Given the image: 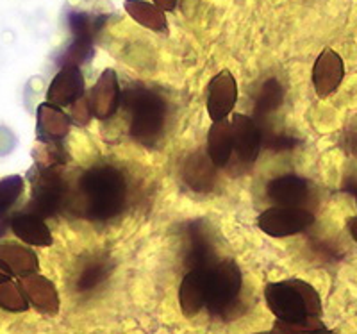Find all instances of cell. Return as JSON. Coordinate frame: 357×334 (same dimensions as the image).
I'll use <instances>...</instances> for the list:
<instances>
[{"label":"cell","instance_id":"obj_1","mask_svg":"<svg viewBox=\"0 0 357 334\" xmlns=\"http://www.w3.org/2000/svg\"><path fill=\"white\" fill-rule=\"evenodd\" d=\"M126 193V179L116 168L93 167L81 177L77 197L86 216L109 220L122 211Z\"/></svg>","mask_w":357,"mask_h":334},{"label":"cell","instance_id":"obj_2","mask_svg":"<svg viewBox=\"0 0 357 334\" xmlns=\"http://www.w3.org/2000/svg\"><path fill=\"white\" fill-rule=\"evenodd\" d=\"M264 301L268 310L275 314V320L282 322H301L324 313L320 294L302 279L268 282L264 286Z\"/></svg>","mask_w":357,"mask_h":334},{"label":"cell","instance_id":"obj_3","mask_svg":"<svg viewBox=\"0 0 357 334\" xmlns=\"http://www.w3.org/2000/svg\"><path fill=\"white\" fill-rule=\"evenodd\" d=\"M122 106L130 113V136L143 145H154L165 130V100L154 91L132 88L122 93Z\"/></svg>","mask_w":357,"mask_h":334},{"label":"cell","instance_id":"obj_4","mask_svg":"<svg viewBox=\"0 0 357 334\" xmlns=\"http://www.w3.org/2000/svg\"><path fill=\"white\" fill-rule=\"evenodd\" d=\"M240 266L232 259L216 261L209 268V288H207L206 308L211 314H225L236 306L241 294Z\"/></svg>","mask_w":357,"mask_h":334},{"label":"cell","instance_id":"obj_5","mask_svg":"<svg viewBox=\"0 0 357 334\" xmlns=\"http://www.w3.org/2000/svg\"><path fill=\"white\" fill-rule=\"evenodd\" d=\"M29 177L33 186L29 211L41 218L56 215L65 202V181L59 167H34Z\"/></svg>","mask_w":357,"mask_h":334},{"label":"cell","instance_id":"obj_6","mask_svg":"<svg viewBox=\"0 0 357 334\" xmlns=\"http://www.w3.org/2000/svg\"><path fill=\"white\" fill-rule=\"evenodd\" d=\"M314 224V215L302 206H272L257 218V225L268 236L286 238L298 234Z\"/></svg>","mask_w":357,"mask_h":334},{"label":"cell","instance_id":"obj_7","mask_svg":"<svg viewBox=\"0 0 357 334\" xmlns=\"http://www.w3.org/2000/svg\"><path fill=\"white\" fill-rule=\"evenodd\" d=\"M88 104L91 109V116L98 120L111 119L120 106H122V90L114 70L107 68L102 72L98 81L91 88L88 95Z\"/></svg>","mask_w":357,"mask_h":334},{"label":"cell","instance_id":"obj_8","mask_svg":"<svg viewBox=\"0 0 357 334\" xmlns=\"http://www.w3.org/2000/svg\"><path fill=\"white\" fill-rule=\"evenodd\" d=\"M238 100V82L229 70H222L220 74L207 84V113L213 122L227 119L232 113Z\"/></svg>","mask_w":357,"mask_h":334},{"label":"cell","instance_id":"obj_9","mask_svg":"<svg viewBox=\"0 0 357 334\" xmlns=\"http://www.w3.org/2000/svg\"><path fill=\"white\" fill-rule=\"evenodd\" d=\"M232 154H236L243 163H254L259 155L261 130L254 119L247 114L236 113L231 116Z\"/></svg>","mask_w":357,"mask_h":334},{"label":"cell","instance_id":"obj_10","mask_svg":"<svg viewBox=\"0 0 357 334\" xmlns=\"http://www.w3.org/2000/svg\"><path fill=\"white\" fill-rule=\"evenodd\" d=\"M345 77V63L340 54L333 49H325L317 57L312 66V86L318 97L325 98L333 95Z\"/></svg>","mask_w":357,"mask_h":334},{"label":"cell","instance_id":"obj_11","mask_svg":"<svg viewBox=\"0 0 357 334\" xmlns=\"http://www.w3.org/2000/svg\"><path fill=\"white\" fill-rule=\"evenodd\" d=\"M209 268H191L184 275L181 288H178V304L184 317H197L206 308L207 288H209Z\"/></svg>","mask_w":357,"mask_h":334},{"label":"cell","instance_id":"obj_12","mask_svg":"<svg viewBox=\"0 0 357 334\" xmlns=\"http://www.w3.org/2000/svg\"><path fill=\"white\" fill-rule=\"evenodd\" d=\"M84 95V75L79 66H61L47 90V103L57 107L72 106Z\"/></svg>","mask_w":357,"mask_h":334},{"label":"cell","instance_id":"obj_13","mask_svg":"<svg viewBox=\"0 0 357 334\" xmlns=\"http://www.w3.org/2000/svg\"><path fill=\"white\" fill-rule=\"evenodd\" d=\"M18 284L24 289L29 304H33L40 313L50 314V317L59 313V306H61L59 294L50 279L43 278L40 273H31V275L20 278Z\"/></svg>","mask_w":357,"mask_h":334},{"label":"cell","instance_id":"obj_14","mask_svg":"<svg viewBox=\"0 0 357 334\" xmlns=\"http://www.w3.org/2000/svg\"><path fill=\"white\" fill-rule=\"evenodd\" d=\"M9 227L18 240L27 245H33V247H49L54 241L49 225L45 224L41 216L31 211L18 213V215L13 216L9 220Z\"/></svg>","mask_w":357,"mask_h":334},{"label":"cell","instance_id":"obj_15","mask_svg":"<svg viewBox=\"0 0 357 334\" xmlns=\"http://www.w3.org/2000/svg\"><path fill=\"white\" fill-rule=\"evenodd\" d=\"M72 127V119L50 103H43L38 106V126L36 132L40 142H61L66 138Z\"/></svg>","mask_w":357,"mask_h":334},{"label":"cell","instance_id":"obj_16","mask_svg":"<svg viewBox=\"0 0 357 334\" xmlns=\"http://www.w3.org/2000/svg\"><path fill=\"white\" fill-rule=\"evenodd\" d=\"M309 183L298 176H280L266 186L268 199L275 206H301L309 197Z\"/></svg>","mask_w":357,"mask_h":334},{"label":"cell","instance_id":"obj_17","mask_svg":"<svg viewBox=\"0 0 357 334\" xmlns=\"http://www.w3.org/2000/svg\"><path fill=\"white\" fill-rule=\"evenodd\" d=\"M0 259L4 261L13 275L17 278H25L31 273H38L40 270V259L36 252L15 241L0 240Z\"/></svg>","mask_w":357,"mask_h":334},{"label":"cell","instance_id":"obj_18","mask_svg":"<svg viewBox=\"0 0 357 334\" xmlns=\"http://www.w3.org/2000/svg\"><path fill=\"white\" fill-rule=\"evenodd\" d=\"M207 155L216 168H222L229 163L232 155V132L231 122L227 119L213 122L207 132Z\"/></svg>","mask_w":357,"mask_h":334},{"label":"cell","instance_id":"obj_19","mask_svg":"<svg viewBox=\"0 0 357 334\" xmlns=\"http://www.w3.org/2000/svg\"><path fill=\"white\" fill-rule=\"evenodd\" d=\"M215 168L209 155L193 154L184 165V179L193 190L207 192L215 181Z\"/></svg>","mask_w":357,"mask_h":334},{"label":"cell","instance_id":"obj_20","mask_svg":"<svg viewBox=\"0 0 357 334\" xmlns=\"http://www.w3.org/2000/svg\"><path fill=\"white\" fill-rule=\"evenodd\" d=\"M126 11L129 13L132 20H136L143 27L151 29V31H165L167 29L165 13L155 4H151V2H145V0H126Z\"/></svg>","mask_w":357,"mask_h":334},{"label":"cell","instance_id":"obj_21","mask_svg":"<svg viewBox=\"0 0 357 334\" xmlns=\"http://www.w3.org/2000/svg\"><path fill=\"white\" fill-rule=\"evenodd\" d=\"M0 308L11 313H24L29 310V301L18 282H0Z\"/></svg>","mask_w":357,"mask_h":334},{"label":"cell","instance_id":"obj_22","mask_svg":"<svg viewBox=\"0 0 357 334\" xmlns=\"http://www.w3.org/2000/svg\"><path fill=\"white\" fill-rule=\"evenodd\" d=\"M24 193V177L9 176L0 179V218L13 209Z\"/></svg>","mask_w":357,"mask_h":334},{"label":"cell","instance_id":"obj_23","mask_svg":"<svg viewBox=\"0 0 357 334\" xmlns=\"http://www.w3.org/2000/svg\"><path fill=\"white\" fill-rule=\"evenodd\" d=\"M107 278V265L102 261H91L84 268L81 270L77 278V289L79 291H89L97 288L104 279Z\"/></svg>","mask_w":357,"mask_h":334},{"label":"cell","instance_id":"obj_24","mask_svg":"<svg viewBox=\"0 0 357 334\" xmlns=\"http://www.w3.org/2000/svg\"><path fill=\"white\" fill-rule=\"evenodd\" d=\"M282 103V90H280V84L275 79H270L263 84V90H261L259 97H257L256 111L259 114L270 113V111L277 109Z\"/></svg>","mask_w":357,"mask_h":334},{"label":"cell","instance_id":"obj_25","mask_svg":"<svg viewBox=\"0 0 357 334\" xmlns=\"http://www.w3.org/2000/svg\"><path fill=\"white\" fill-rule=\"evenodd\" d=\"M273 329L280 334H311L314 331L325 329V324L321 317H311L301 320V322H282V320H275Z\"/></svg>","mask_w":357,"mask_h":334},{"label":"cell","instance_id":"obj_26","mask_svg":"<svg viewBox=\"0 0 357 334\" xmlns=\"http://www.w3.org/2000/svg\"><path fill=\"white\" fill-rule=\"evenodd\" d=\"M72 119L77 123H81V126H86L89 122V119H91V109H89L88 97L82 95L77 103L72 104Z\"/></svg>","mask_w":357,"mask_h":334},{"label":"cell","instance_id":"obj_27","mask_svg":"<svg viewBox=\"0 0 357 334\" xmlns=\"http://www.w3.org/2000/svg\"><path fill=\"white\" fill-rule=\"evenodd\" d=\"M178 0H154V4L158 6L161 11H174Z\"/></svg>","mask_w":357,"mask_h":334},{"label":"cell","instance_id":"obj_28","mask_svg":"<svg viewBox=\"0 0 357 334\" xmlns=\"http://www.w3.org/2000/svg\"><path fill=\"white\" fill-rule=\"evenodd\" d=\"M15 278L11 273V270L8 268V265H6L4 261L0 259V282H6V281H11V279Z\"/></svg>","mask_w":357,"mask_h":334},{"label":"cell","instance_id":"obj_29","mask_svg":"<svg viewBox=\"0 0 357 334\" xmlns=\"http://www.w3.org/2000/svg\"><path fill=\"white\" fill-rule=\"evenodd\" d=\"M347 227H349L350 236H352L354 241L357 243V216H352V218H350L349 224H347Z\"/></svg>","mask_w":357,"mask_h":334},{"label":"cell","instance_id":"obj_30","mask_svg":"<svg viewBox=\"0 0 357 334\" xmlns=\"http://www.w3.org/2000/svg\"><path fill=\"white\" fill-rule=\"evenodd\" d=\"M311 334H337V333H334V331H331V329H327V327H325V329L314 331V333H311Z\"/></svg>","mask_w":357,"mask_h":334},{"label":"cell","instance_id":"obj_31","mask_svg":"<svg viewBox=\"0 0 357 334\" xmlns=\"http://www.w3.org/2000/svg\"><path fill=\"white\" fill-rule=\"evenodd\" d=\"M256 334H280V333H277V331L273 329V331H266V333H256Z\"/></svg>","mask_w":357,"mask_h":334},{"label":"cell","instance_id":"obj_32","mask_svg":"<svg viewBox=\"0 0 357 334\" xmlns=\"http://www.w3.org/2000/svg\"><path fill=\"white\" fill-rule=\"evenodd\" d=\"M356 202H357V197H356Z\"/></svg>","mask_w":357,"mask_h":334}]
</instances>
